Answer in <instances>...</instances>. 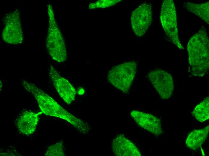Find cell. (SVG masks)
<instances>
[{"instance_id": "6da1fadb", "label": "cell", "mask_w": 209, "mask_h": 156, "mask_svg": "<svg viewBox=\"0 0 209 156\" xmlns=\"http://www.w3.org/2000/svg\"><path fill=\"white\" fill-rule=\"evenodd\" d=\"M22 84L25 89L34 96L42 112L47 116L64 120L80 133L84 135L88 134L90 129L88 123L68 112L34 84L23 80Z\"/></svg>"}, {"instance_id": "7a4b0ae2", "label": "cell", "mask_w": 209, "mask_h": 156, "mask_svg": "<svg viewBox=\"0 0 209 156\" xmlns=\"http://www.w3.org/2000/svg\"><path fill=\"white\" fill-rule=\"evenodd\" d=\"M209 41L205 28L202 26L189 40L187 45L189 62L192 74L203 77L208 73Z\"/></svg>"}, {"instance_id": "3957f363", "label": "cell", "mask_w": 209, "mask_h": 156, "mask_svg": "<svg viewBox=\"0 0 209 156\" xmlns=\"http://www.w3.org/2000/svg\"><path fill=\"white\" fill-rule=\"evenodd\" d=\"M49 25L46 38V46L52 59L59 63L65 61L67 53L63 36L56 22L53 7L48 4Z\"/></svg>"}, {"instance_id": "277c9868", "label": "cell", "mask_w": 209, "mask_h": 156, "mask_svg": "<svg viewBox=\"0 0 209 156\" xmlns=\"http://www.w3.org/2000/svg\"><path fill=\"white\" fill-rule=\"evenodd\" d=\"M137 67L135 61L125 62L113 67L108 72V80L114 87L127 93L135 76Z\"/></svg>"}, {"instance_id": "5b68a950", "label": "cell", "mask_w": 209, "mask_h": 156, "mask_svg": "<svg viewBox=\"0 0 209 156\" xmlns=\"http://www.w3.org/2000/svg\"><path fill=\"white\" fill-rule=\"evenodd\" d=\"M160 20L166 34L170 41L178 49H183L179 39L176 9L172 0H165L163 2Z\"/></svg>"}, {"instance_id": "8992f818", "label": "cell", "mask_w": 209, "mask_h": 156, "mask_svg": "<svg viewBox=\"0 0 209 156\" xmlns=\"http://www.w3.org/2000/svg\"><path fill=\"white\" fill-rule=\"evenodd\" d=\"M20 19V12L17 9L7 14L5 16V27L2 37L6 43L17 44L23 42V34Z\"/></svg>"}, {"instance_id": "52a82bcc", "label": "cell", "mask_w": 209, "mask_h": 156, "mask_svg": "<svg viewBox=\"0 0 209 156\" xmlns=\"http://www.w3.org/2000/svg\"><path fill=\"white\" fill-rule=\"evenodd\" d=\"M152 10L150 4L144 3L133 12L131 18L134 32L138 37L142 36L146 32L152 22Z\"/></svg>"}, {"instance_id": "ba28073f", "label": "cell", "mask_w": 209, "mask_h": 156, "mask_svg": "<svg viewBox=\"0 0 209 156\" xmlns=\"http://www.w3.org/2000/svg\"><path fill=\"white\" fill-rule=\"evenodd\" d=\"M148 77L162 98L167 99L171 97L174 91V85L172 77L170 74L158 68L151 71Z\"/></svg>"}, {"instance_id": "9c48e42d", "label": "cell", "mask_w": 209, "mask_h": 156, "mask_svg": "<svg viewBox=\"0 0 209 156\" xmlns=\"http://www.w3.org/2000/svg\"><path fill=\"white\" fill-rule=\"evenodd\" d=\"M49 76L59 94L67 104H70L75 99L76 91L71 83L59 75L56 69L51 66Z\"/></svg>"}, {"instance_id": "30bf717a", "label": "cell", "mask_w": 209, "mask_h": 156, "mask_svg": "<svg viewBox=\"0 0 209 156\" xmlns=\"http://www.w3.org/2000/svg\"><path fill=\"white\" fill-rule=\"evenodd\" d=\"M130 116L140 127L156 136L163 133L160 120L157 117L150 114L134 110Z\"/></svg>"}, {"instance_id": "8fae6325", "label": "cell", "mask_w": 209, "mask_h": 156, "mask_svg": "<svg viewBox=\"0 0 209 156\" xmlns=\"http://www.w3.org/2000/svg\"><path fill=\"white\" fill-rule=\"evenodd\" d=\"M42 112L34 113L26 111L18 116L15 121L16 127L21 134L25 135L32 134L35 131Z\"/></svg>"}, {"instance_id": "7c38bea8", "label": "cell", "mask_w": 209, "mask_h": 156, "mask_svg": "<svg viewBox=\"0 0 209 156\" xmlns=\"http://www.w3.org/2000/svg\"><path fill=\"white\" fill-rule=\"evenodd\" d=\"M112 147L114 154L118 156H141L137 147L123 134L118 135L114 140Z\"/></svg>"}, {"instance_id": "4fadbf2b", "label": "cell", "mask_w": 209, "mask_h": 156, "mask_svg": "<svg viewBox=\"0 0 209 156\" xmlns=\"http://www.w3.org/2000/svg\"><path fill=\"white\" fill-rule=\"evenodd\" d=\"M209 126L204 128L195 130L192 132L187 136L186 145L189 148L195 150L203 144L207 138L209 133Z\"/></svg>"}, {"instance_id": "5bb4252c", "label": "cell", "mask_w": 209, "mask_h": 156, "mask_svg": "<svg viewBox=\"0 0 209 156\" xmlns=\"http://www.w3.org/2000/svg\"><path fill=\"white\" fill-rule=\"evenodd\" d=\"M184 7L188 11L198 16L209 25V2L199 4L185 2Z\"/></svg>"}, {"instance_id": "9a60e30c", "label": "cell", "mask_w": 209, "mask_h": 156, "mask_svg": "<svg viewBox=\"0 0 209 156\" xmlns=\"http://www.w3.org/2000/svg\"><path fill=\"white\" fill-rule=\"evenodd\" d=\"M193 115L199 121L203 122L209 118V98H206L197 105L192 112Z\"/></svg>"}, {"instance_id": "2e32d148", "label": "cell", "mask_w": 209, "mask_h": 156, "mask_svg": "<svg viewBox=\"0 0 209 156\" xmlns=\"http://www.w3.org/2000/svg\"><path fill=\"white\" fill-rule=\"evenodd\" d=\"M45 155L49 156H65V154L63 141H60L48 146Z\"/></svg>"}, {"instance_id": "e0dca14e", "label": "cell", "mask_w": 209, "mask_h": 156, "mask_svg": "<svg viewBox=\"0 0 209 156\" xmlns=\"http://www.w3.org/2000/svg\"><path fill=\"white\" fill-rule=\"evenodd\" d=\"M121 1L120 0H99L90 4L89 9L103 8L114 6Z\"/></svg>"}]
</instances>
